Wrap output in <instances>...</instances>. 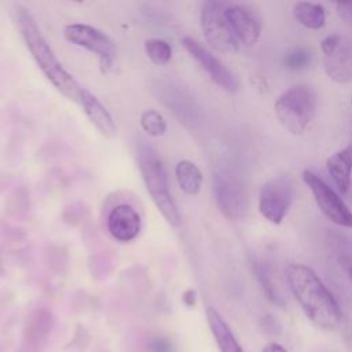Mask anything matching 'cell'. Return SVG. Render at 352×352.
<instances>
[{"label":"cell","mask_w":352,"mask_h":352,"mask_svg":"<svg viewBox=\"0 0 352 352\" xmlns=\"http://www.w3.org/2000/svg\"><path fill=\"white\" fill-rule=\"evenodd\" d=\"M263 352H287V351L278 342H270L264 346Z\"/></svg>","instance_id":"25"},{"label":"cell","mask_w":352,"mask_h":352,"mask_svg":"<svg viewBox=\"0 0 352 352\" xmlns=\"http://www.w3.org/2000/svg\"><path fill=\"white\" fill-rule=\"evenodd\" d=\"M226 7L227 3L224 1H205L201 8V28L212 48L220 52H235L239 41L227 22Z\"/></svg>","instance_id":"5"},{"label":"cell","mask_w":352,"mask_h":352,"mask_svg":"<svg viewBox=\"0 0 352 352\" xmlns=\"http://www.w3.org/2000/svg\"><path fill=\"white\" fill-rule=\"evenodd\" d=\"M327 170L341 192H346L351 186L352 172V144L334 153L326 161Z\"/></svg>","instance_id":"15"},{"label":"cell","mask_w":352,"mask_h":352,"mask_svg":"<svg viewBox=\"0 0 352 352\" xmlns=\"http://www.w3.org/2000/svg\"><path fill=\"white\" fill-rule=\"evenodd\" d=\"M294 18L307 29L318 30L324 25L326 12L320 4L311 1H300L293 8Z\"/></svg>","instance_id":"18"},{"label":"cell","mask_w":352,"mask_h":352,"mask_svg":"<svg viewBox=\"0 0 352 352\" xmlns=\"http://www.w3.org/2000/svg\"><path fill=\"white\" fill-rule=\"evenodd\" d=\"M253 267H254V272H256V275H257V279L260 280V283H261V286H263V290L265 292L267 297H268L272 302L282 305V302H283V301H282V297H280L279 293L276 292V289H275V286H274V283H272L270 275L267 274L265 268L261 265V263H257V261L253 263Z\"/></svg>","instance_id":"21"},{"label":"cell","mask_w":352,"mask_h":352,"mask_svg":"<svg viewBox=\"0 0 352 352\" xmlns=\"http://www.w3.org/2000/svg\"><path fill=\"white\" fill-rule=\"evenodd\" d=\"M183 298H184L187 305H190V307L194 305V302H195V293H194V290H187Z\"/></svg>","instance_id":"26"},{"label":"cell","mask_w":352,"mask_h":352,"mask_svg":"<svg viewBox=\"0 0 352 352\" xmlns=\"http://www.w3.org/2000/svg\"><path fill=\"white\" fill-rule=\"evenodd\" d=\"M309 62V54L304 48H296L289 52L285 58V63L292 70H300L305 67Z\"/></svg>","instance_id":"22"},{"label":"cell","mask_w":352,"mask_h":352,"mask_svg":"<svg viewBox=\"0 0 352 352\" xmlns=\"http://www.w3.org/2000/svg\"><path fill=\"white\" fill-rule=\"evenodd\" d=\"M151 352H172V344L166 338H155L150 344Z\"/></svg>","instance_id":"24"},{"label":"cell","mask_w":352,"mask_h":352,"mask_svg":"<svg viewBox=\"0 0 352 352\" xmlns=\"http://www.w3.org/2000/svg\"><path fill=\"white\" fill-rule=\"evenodd\" d=\"M348 274H349V278H351V280H352V267L349 268V271H348Z\"/></svg>","instance_id":"27"},{"label":"cell","mask_w":352,"mask_h":352,"mask_svg":"<svg viewBox=\"0 0 352 352\" xmlns=\"http://www.w3.org/2000/svg\"><path fill=\"white\" fill-rule=\"evenodd\" d=\"M336 11L341 19L346 22L352 21V1L336 3Z\"/></svg>","instance_id":"23"},{"label":"cell","mask_w":352,"mask_h":352,"mask_svg":"<svg viewBox=\"0 0 352 352\" xmlns=\"http://www.w3.org/2000/svg\"><path fill=\"white\" fill-rule=\"evenodd\" d=\"M304 183L311 190L316 205L322 213L334 224L352 228V210L340 198V195L311 170L302 172Z\"/></svg>","instance_id":"8"},{"label":"cell","mask_w":352,"mask_h":352,"mask_svg":"<svg viewBox=\"0 0 352 352\" xmlns=\"http://www.w3.org/2000/svg\"><path fill=\"white\" fill-rule=\"evenodd\" d=\"M175 173L182 191L188 195H195L199 192L202 186V173L194 162L188 160L179 161L175 168Z\"/></svg>","instance_id":"17"},{"label":"cell","mask_w":352,"mask_h":352,"mask_svg":"<svg viewBox=\"0 0 352 352\" xmlns=\"http://www.w3.org/2000/svg\"><path fill=\"white\" fill-rule=\"evenodd\" d=\"M318 104L316 92L305 85H293L275 102L274 109L279 122L293 135H300L312 121Z\"/></svg>","instance_id":"4"},{"label":"cell","mask_w":352,"mask_h":352,"mask_svg":"<svg viewBox=\"0 0 352 352\" xmlns=\"http://www.w3.org/2000/svg\"><path fill=\"white\" fill-rule=\"evenodd\" d=\"M138 164L146 188L157 209L170 226H177L180 223V213L169 191L166 170L157 151L147 144H140L138 147Z\"/></svg>","instance_id":"3"},{"label":"cell","mask_w":352,"mask_h":352,"mask_svg":"<svg viewBox=\"0 0 352 352\" xmlns=\"http://www.w3.org/2000/svg\"><path fill=\"white\" fill-rule=\"evenodd\" d=\"M16 23L21 36L30 51L33 59L36 60L40 70L51 81V84L70 100L78 102L82 87L76 81V78L62 66L60 60L56 58L51 45L43 36L36 19L25 7H16Z\"/></svg>","instance_id":"2"},{"label":"cell","mask_w":352,"mask_h":352,"mask_svg":"<svg viewBox=\"0 0 352 352\" xmlns=\"http://www.w3.org/2000/svg\"><path fill=\"white\" fill-rule=\"evenodd\" d=\"M324 70L336 82L352 81V41L341 36L338 45L324 55Z\"/></svg>","instance_id":"13"},{"label":"cell","mask_w":352,"mask_h":352,"mask_svg":"<svg viewBox=\"0 0 352 352\" xmlns=\"http://www.w3.org/2000/svg\"><path fill=\"white\" fill-rule=\"evenodd\" d=\"M140 228V214L128 204L114 206L107 216V230L110 235L120 242L133 241L139 235Z\"/></svg>","instance_id":"12"},{"label":"cell","mask_w":352,"mask_h":352,"mask_svg":"<svg viewBox=\"0 0 352 352\" xmlns=\"http://www.w3.org/2000/svg\"><path fill=\"white\" fill-rule=\"evenodd\" d=\"M289 287L305 316L318 327L336 329L341 322V308L315 271L304 264H290L286 270Z\"/></svg>","instance_id":"1"},{"label":"cell","mask_w":352,"mask_h":352,"mask_svg":"<svg viewBox=\"0 0 352 352\" xmlns=\"http://www.w3.org/2000/svg\"><path fill=\"white\" fill-rule=\"evenodd\" d=\"M182 44L186 51L201 65V67L208 73L210 80L227 92H235L239 87L235 74L227 69L209 50H206L199 41L190 36L182 38Z\"/></svg>","instance_id":"10"},{"label":"cell","mask_w":352,"mask_h":352,"mask_svg":"<svg viewBox=\"0 0 352 352\" xmlns=\"http://www.w3.org/2000/svg\"><path fill=\"white\" fill-rule=\"evenodd\" d=\"M144 51L155 65H165L172 58V47L161 38H148L144 41Z\"/></svg>","instance_id":"19"},{"label":"cell","mask_w":352,"mask_h":352,"mask_svg":"<svg viewBox=\"0 0 352 352\" xmlns=\"http://www.w3.org/2000/svg\"><path fill=\"white\" fill-rule=\"evenodd\" d=\"M296 197L294 182L282 175L263 184L258 194V210L272 224H279L287 214Z\"/></svg>","instance_id":"6"},{"label":"cell","mask_w":352,"mask_h":352,"mask_svg":"<svg viewBox=\"0 0 352 352\" xmlns=\"http://www.w3.org/2000/svg\"><path fill=\"white\" fill-rule=\"evenodd\" d=\"M213 194L221 213L232 220H241L248 208L246 192L242 183L228 172L213 175Z\"/></svg>","instance_id":"9"},{"label":"cell","mask_w":352,"mask_h":352,"mask_svg":"<svg viewBox=\"0 0 352 352\" xmlns=\"http://www.w3.org/2000/svg\"><path fill=\"white\" fill-rule=\"evenodd\" d=\"M206 319L220 352H243L230 326L214 308H206Z\"/></svg>","instance_id":"16"},{"label":"cell","mask_w":352,"mask_h":352,"mask_svg":"<svg viewBox=\"0 0 352 352\" xmlns=\"http://www.w3.org/2000/svg\"><path fill=\"white\" fill-rule=\"evenodd\" d=\"M78 103L82 106L85 116L89 118L92 125L106 138H111L116 133V124L107 109L85 88L81 92Z\"/></svg>","instance_id":"14"},{"label":"cell","mask_w":352,"mask_h":352,"mask_svg":"<svg viewBox=\"0 0 352 352\" xmlns=\"http://www.w3.org/2000/svg\"><path fill=\"white\" fill-rule=\"evenodd\" d=\"M63 36L72 44L96 54L103 73L111 70L116 58V47L113 40L102 30L85 23H70L65 26Z\"/></svg>","instance_id":"7"},{"label":"cell","mask_w":352,"mask_h":352,"mask_svg":"<svg viewBox=\"0 0 352 352\" xmlns=\"http://www.w3.org/2000/svg\"><path fill=\"white\" fill-rule=\"evenodd\" d=\"M224 14L239 43L245 45H253L257 43L261 33V18L253 8L243 4L227 3Z\"/></svg>","instance_id":"11"},{"label":"cell","mask_w":352,"mask_h":352,"mask_svg":"<svg viewBox=\"0 0 352 352\" xmlns=\"http://www.w3.org/2000/svg\"><path fill=\"white\" fill-rule=\"evenodd\" d=\"M140 125L153 138L162 136L166 131V121L157 110H146L140 116Z\"/></svg>","instance_id":"20"}]
</instances>
